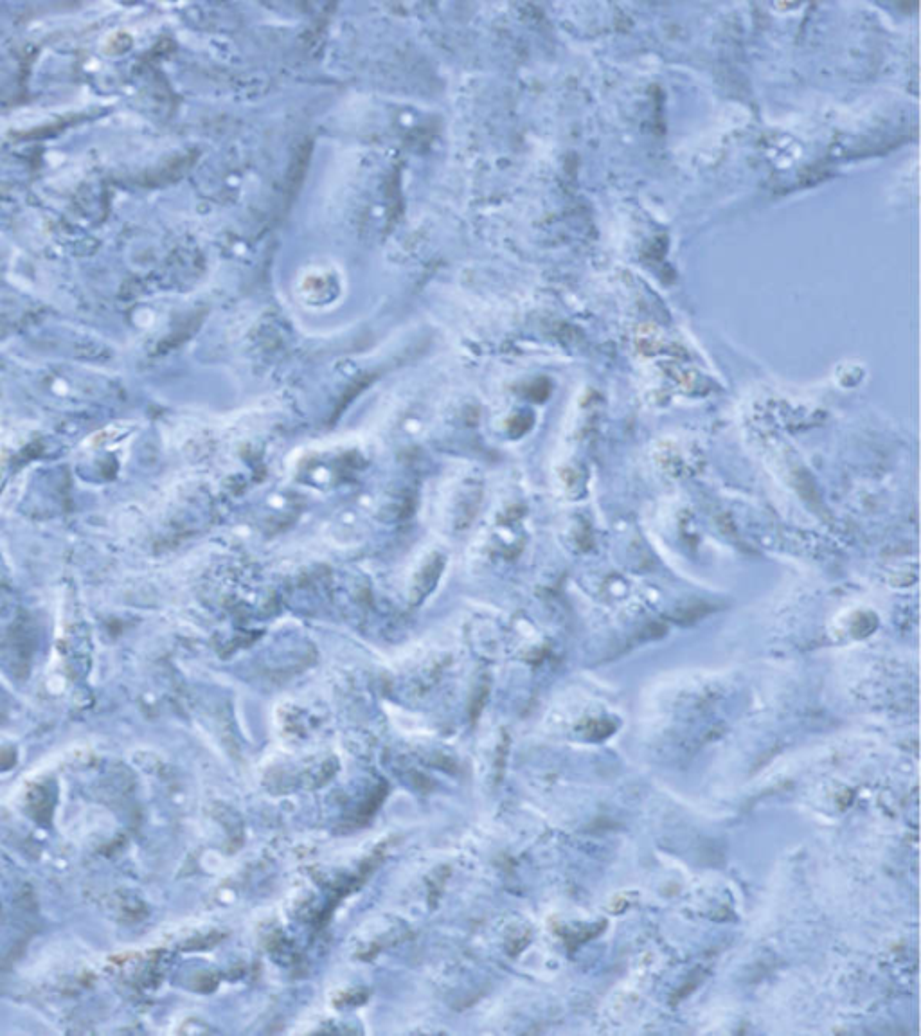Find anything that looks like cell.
I'll list each match as a JSON object with an SVG mask.
<instances>
[{
	"label": "cell",
	"mask_w": 921,
	"mask_h": 1036,
	"mask_svg": "<svg viewBox=\"0 0 921 1036\" xmlns=\"http://www.w3.org/2000/svg\"><path fill=\"white\" fill-rule=\"evenodd\" d=\"M297 295L308 306L330 304L346 288L344 276L335 265H313L297 277Z\"/></svg>",
	"instance_id": "cell-1"
}]
</instances>
